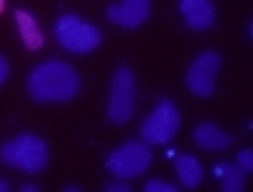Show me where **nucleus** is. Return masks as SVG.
Wrapping results in <instances>:
<instances>
[{"label": "nucleus", "instance_id": "f257e3e1", "mask_svg": "<svg viewBox=\"0 0 253 192\" xmlns=\"http://www.w3.org/2000/svg\"><path fill=\"white\" fill-rule=\"evenodd\" d=\"M27 90L32 100L37 103H63L79 92V77L69 63L47 61V63H40L29 74Z\"/></svg>", "mask_w": 253, "mask_h": 192}, {"label": "nucleus", "instance_id": "f03ea898", "mask_svg": "<svg viewBox=\"0 0 253 192\" xmlns=\"http://www.w3.org/2000/svg\"><path fill=\"white\" fill-rule=\"evenodd\" d=\"M0 163L24 174H42L47 166V145L35 134H19L0 145Z\"/></svg>", "mask_w": 253, "mask_h": 192}, {"label": "nucleus", "instance_id": "7ed1b4c3", "mask_svg": "<svg viewBox=\"0 0 253 192\" xmlns=\"http://www.w3.org/2000/svg\"><path fill=\"white\" fill-rule=\"evenodd\" d=\"M55 37H58L61 47H66L69 53H92L95 47L100 45V32L98 27H92V24L82 21L79 16H61L58 21H55Z\"/></svg>", "mask_w": 253, "mask_h": 192}, {"label": "nucleus", "instance_id": "20e7f679", "mask_svg": "<svg viewBox=\"0 0 253 192\" xmlns=\"http://www.w3.org/2000/svg\"><path fill=\"white\" fill-rule=\"evenodd\" d=\"M153 153L148 150L145 142H126V145L116 148L114 153L106 158V169L114 174L116 179H134L142 171H148Z\"/></svg>", "mask_w": 253, "mask_h": 192}, {"label": "nucleus", "instance_id": "39448f33", "mask_svg": "<svg viewBox=\"0 0 253 192\" xmlns=\"http://www.w3.org/2000/svg\"><path fill=\"white\" fill-rule=\"evenodd\" d=\"M106 114L114 124H126L134 114V74L126 66H119L114 71Z\"/></svg>", "mask_w": 253, "mask_h": 192}, {"label": "nucleus", "instance_id": "423d86ee", "mask_svg": "<svg viewBox=\"0 0 253 192\" xmlns=\"http://www.w3.org/2000/svg\"><path fill=\"white\" fill-rule=\"evenodd\" d=\"M140 132H142V137H145L148 145H166V142L179 132V111H177V106H174L169 98H164L156 106L153 114L142 121Z\"/></svg>", "mask_w": 253, "mask_h": 192}, {"label": "nucleus", "instance_id": "0eeeda50", "mask_svg": "<svg viewBox=\"0 0 253 192\" xmlns=\"http://www.w3.org/2000/svg\"><path fill=\"white\" fill-rule=\"evenodd\" d=\"M221 69V55L219 53H201L193 61V66L187 71V90L198 95V98H211L213 90H216V71Z\"/></svg>", "mask_w": 253, "mask_h": 192}, {"label": "nucleus", "instance_id": "6e6552de", "mask_svg": "<svg viewBox=\"0 0 253 192\" xmlns=\"http://www.w3.org/2000/svg\"><path fill=\"white\" fill-rule=\"evenodd\" d=\"M106 16L122 29H137L150 16V0H119L106 8Z\"/></svg>", "mask_w": 253, "mask_h": 192}, {"label": "nucleus", "instance_id": "1a4fd4ad", "mask_svg": "<svg viewBox=\"0 0 253 192\" xmlns=\"http://www.w3.org/2000/svg\"><path fill=\"white\" fill-rule=\"evenodd\" d=\"M179 11L185 16L187 27L201 32V29H211L216 11H213L211 0H179Z\"/></svg>", "mask_w": 253, "mask_h": 192}, {"label": "nucleus", "instance_id": "9d476101", "mask_svg": "<svg viewBox=\"0 0 253 192\" xmlns=\"http://www.w3.org/2000/svg\"><path fill=\"white\" fill-rule=\"evenodd\" d=\"M193 140H195L203 150H224V148L232 145V137H229V134H224L216 124H211V121L198 124L195 132H193Z\"/></svg>", "mask_w": 253, "mask_h": 192}, {"label": "nucleus", "instance_id": "9b49d317", "mask_svg": "<svg viewBox=\"0 0 253 192\" xmlns=\"http://www.w3.org/2000/svg\"><path fill=\"white\" fill-rule=\"evenodd\" d=\"M16 24H19V35H21V42L29 47V50H40L45 45V35L40 32L35 16L27 13V11H16Z\"/></svg>", "mask_w": 253, "mask_h": 192}, {"label": "nucleus", "instance_id": "f8f14e48", "mask_svg": "<svg viewBox=\"0 0 253 192\" xmlns=\"http://www.w3.org/2000/svg\"><path fill=\"white\" fill-rule=\"evenodd\" d=\"M174 169H177V177L185 187H198L203 179V171H201V163H198V158L193 155H179L177 161H174Z\"/></svg>", "mask_w": 253, "mask_h": 192}, {"label": "nucleus", "instance_id": "ddd939ff", "mask_svg": "<svg viewBox=\"0 0 253 192\" xmlns=\"http://www.w3.org/2000/svg\"><path fill=\"white\" fill-rule=\"evenodd\" d=\"M216 177H221V190L224 192H240L245 185V171L237 163H219Z\"/></svg>", "mask_w": 253, "mask_h": 192}, {"label": "nucleus", "instance_id": "4468645a", "mask_svg": "<svg viewBox=\"0 0 253 192\" xmlns=\"http://www.w3.org/2000/svg\"><path fill=\"white\" fill-rule=\"evenodd\" d=\"M237 166H240V169L248 174V171H253V153L248 148L245 150H240V155H237Z\"/></svg>", "mask_w": 253, "mask_h": 192}, {"label": "nucleus", "instance_id": "2eb2a0df", "mask_svg": "<svg viewBox=\"0 0 253 192\" xmlns=\"http://www.w3.org/2000/svg\"><path fill=\"white\" fill-rule=\"evenodd\" d=\"M145 192H177V187H174V185H166V182L153 179V182H148V185H145Z\"/></svg>", "mask_w": 253, "mask_h": 192}, {"label": "nucleus", "instance_id": "dca6fc26", "mask_svg": "<svg viewBox=\"0 0 253 192\" xmlns=\"http://www.w3.org/2000/svg\"><path fill=\"white\" fill-rule=\"evenodd\" d=\"M8 79V61L3 58V55H0V84H3Z\"/></svg>", "mask_w": 253, "mask_h": 192}, {"label": "nucleus", "instance_id": "f3484780", "mask_svg": "<svg viewBox=\"0 0 253 192\" xmlns=\"http://www.w3.org/2000/svg\"><path fill=\"white\" fill-rule=\"evenodd\" d=\"M106 190L108 192H129V187H126V185H106Z\"/></svg>", "mask_w": 253, "mask_h": 192}, {"label": "nucleus", "instance_id": "a211bd4d", "mask_svg": "<svg viewBox=\"0 0 253 192\" xmlns=\"http://www.w3.org/2000/svg\"><path fill=\"white\" fill-rule=\"evenodd\" d=\"M21 192H37V187H35V185H24Z\"/></svg>", "mask_w": 253, "mask_h": 192}, {"label": "nucleus", "instance_id": "6ab92c4d", "mask_svg": "<svg viewBox=\"0 0 253 192\" xmlns=\"http://www.w3.org/2000/svg\"><path fill=\"white\" fill-rule=\"evenodd\" d=\"M0 192H8V182H3V179H0Z\"/></svg>", "mask_w": 253, "mask_h": 192}, {"label": "nucleus", "instance_id": "aec40b11", "mask_svg": "<svg viewBox=\"0 0 253 192\" xmlns=\"http://www.w3.org/2000/svg\"><path fill=\"white\" fill-rule=\"evenodd\" d=\"M3 8H5V0H0V13H3Z\"/></svg>", "mask_w": 253, "mask_h": 192}]
</instances>
